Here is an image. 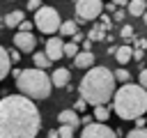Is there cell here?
<instances>
[{"label": "cell", "instance_id": "cell-1", "mask_svg": "<svg viewBox=\"0 0 147 138\" xmlns=\"http://www.w3.org/2000/svg\"><path fill=\"white\" fill-rule=\"evenodd\" d=\"M41 115L37 103L25 94L0 99V138H37Z\"/></svg>", "mask_w": 147, "mask_h": 138}, {"label": "cell", "instance_id": "cell-2", "mask_svg": "<svg viewBox=\"0 0 147 138\" xmlns=\"http://www.w3.org/2000/svg\"><path fill=\"white\" fill-rule=\"evenodd\" d=\"M115 83H117L115 71H110L108 67H92L83 76L78 92L90 106H101V103H108L110 97H115V92H117Z\"/></svg>", "mask_w": 147, "mask_h": 138}, {"label": "cell", "instance_id": "cell-3", "mask_svg": "<svg viewBox=\"0 0 147 138\" xmlns=\"http://www.w3.org/2000/svg\"><path fill=\"white\" fill-rule=\"evenodd\" d=\"M113 110L119 120H138L147 113V90L138 83H124L113 97Z\"/></svg>", "mask_w": 147, "mask_h": 138}, {"label": "cell", "instance_id": "cell-4", "mask_svg": "<svg viewBox=\"0 0 147 138\" xmlns=\"http://www.w3.org/2000/svg\"><path fill=\"white\" fill-rule=\"evenodd\" d=\"M16 76V87L21 94L30 97L32 101H44L51 97V90H53V78L46 74V69H39V67H30V69H21V71H14Z\"/></svg>", "mask_w": 147, "mask_h": 138}, {"label": "cell", "instance_id": "cell-5", "mask_svg": "<svg viewBox=\"0 0 147 138\" xmlns=\"http://www.w3.org/2000/svg\"><path fill=\"white\" fill-rule=\"evenodd\" d=\"M34 28L39 30V32H44V34H55V32H60V28H62V16H60V12L55 9V7H41V9H37L34 12Z\"/></svg>", "mask_w": 147, "mask_h": 138}, {"label": "cell", "instance_id": "cell-6", "mask_svg": "<svg viewBox=\"0 0 147 138\" xmlns=\"http://www.w3.org/2000/svg\"><path fill=\"white\" fill-rule=\"evenodd\" d=\"M76 21H94L103 14V0H76Z\"/></svg>", "mask_w": 147, "mask_h": 138}, {"label": "cell", "instance_id": "cell-7", "mask_svg": "<svg viewBox=\"0 0 147 138\" xmlns=\"http://www.w3.org/2000/svg\"><path fill=\"white\" fill-rule=\"evenodd\" d=\"M80 138H117V133L106 122H92V124H87L83 129Z\"/></svg>", "mask_w": 147, "mask_h": 138}, {"label": "cell", "instance_id": "cell-8", "mask_svg": "<svg viewBox=\"0 0 147 138\" xmlns=\"http://www.w3.org/2000/svg\"><path fill=\"white\" fill-rule=\"evenodd\" d=\"M14 46L21 51V53H34V46H37V37L32 32H23L18 30L14 34Z\"/></svg>", "mask_w": 147, "mask_h": 138}, {"label": "cell", "instance_id": "cell-9", "mask_svg": "<svg viewBox=\"0 0 147 138\" xmlns=\"http://www.w3.org/2000/svg\"><path fill=\"white\" fill-rule=\"evenodd\" d=\"M46 55L55 62V60H62L64 57V41L60 39V37H51L48 41H46Z\"/></svg>", "mask_w": 147, "mask_h": 138}, {"label": "cell", "instance_id": "cell-10", "mask_svg": "<svg viewBox=\"0 0 147 138\" xmlns=\"http://www.w3.org/2000/svg\"><path fill=\"white\" fill-rule=\"evenodd\" d=\"M57 122H60V124L76 126V129L83 124L80 117H78V110H76V108H64V110H60V113H57Z\"/></svg>", "mask_w": 147, "mask_h": 138}, {"label": "cell", "instance_id": "cell-11", "mask_svg": "<svg viewBox=\"0 0 147 138\" xmlns=\"http://www.w3.org/2000/svg\"><path fill=\"white\" fill-rule=\"evenodd\" d=\"M74 67H78V69H92L94 67V53L92 51H80L74 57Z\"/></svg>", "mask_w": 147, "mask_h": 138}, {"label": "cell", "instance_id": "cell-12", "mask_svg": "<svg viewBox=\"0 0 147 138\" xmlns=\"http://www.w3.org/2000/svg\"><path fill=\"white\" fill-rule=\"evenodd\" d=\"M51 78H53V85H55V87H67V85H69L71 74H69V69H67V67H57V69L51 74Z\"/></svg>", "mask_w": 147, "mask_h": 138}, {"label": "cell", "instance_id": "cell-13", "mask_svg": "<svg viewBox=\"0 0 147 138\" xmlns=\"http://www.w3.org/2000/svg\"><path fill=\"white\" fill-rule=\"evenodd\" d=\"M9 69H11V57H9V51L0 44V80H5L9 76Z\"/></svg>", "mask_w": 147, "mask_h": 138}, {"label": "cell", "instance_id": "cell-14", "mask_svg": "<svg viewBox=\"0 0 147 138\" xmlns=\"http://www.w3.org/2000/svg\"><path fill=\"white\" fill-rule=\"evenodd\" d=\"M5 25L7 28H18L23 21H25V14L21 12V9H14V12H9V14H5Z\"/></svg>", "mask_w": 147, "mask_h": 138}, {"label": "cell", "instance_id": "cell-15", "mask_svg": "<svg viewBox=\"0 0 147 138\" xmlns=\"http://www.w3.org/2000/svg\"><path fill=\"white\" fill-rule=\"evenodd\" d=\"M32 62H34V67H39V69H48L53 60L46 55V51H34V53H32Z\"/></svg>", "mask_w": 147, "mask_h": 138}, {"label": "cell", "instance_id": "cell-16", "mask_svg": "<svg viewBox=\"0 0 147 138\" xmlns=\"http://www.w3.org/2000/svg\"><path fill=\"white\" fill-rule=\"evenodd\" d=\"M129 14L131 16H142L147 12V0H129Z\"/></svg>", "mask_w": 147, "mask_h": 138}, {"label": "cell", "instance_id": "cell-17", "mask_svg": "<svg viewBox=\"0 0 147 138\" xmlns=\"http://www.w3.org/2000/svg\"><path fill=\"white\" fill-rule=\"evenodd\" d=\"M115 57H117V62L119 64H126L129 60H133V48L126 44V46H119L117 48V53H115Z\"/></svg>", "mask_w": 147, "mask_h": 138}, {"label": "cell", "instance_id": "cell-18", "mask_svg": "<svg viewBox=\"0 0 147 138\" xmlns=\"http://www.w3.org/2000/svg\"><path fill=\"white\" fill-rule=\"evenodd\" d=\"M60 32H62L64 37H74V34H76V32H80V30H78V23H76V21H62Z\"/></svg>", "mask_w": 147, "mask_h": 138}, {"label": "cell", "instance_id": "cell-19", "mask_svg": "<svg viewBox=\"0 0 147 138\" xmlns=\"http://www.w3.org/2000/svg\"><path fill=\"white\" fill-rule=\"evenodd\" d=\"M106 25H94L92 30H90V37L87 39H92V41H101V39H108V34H106Z\"/></svg>", "mask_w": 147, "mask_h": 138}, {"label": "cell", "instance_id": "cell-20", "mask_svg": "<svg viewBox=\"0 0 147 138\" xmlns=\"http://www.w3.org/2000/svg\"><path fill=\"white\" fill-rule=\"evenodd\" d=\"M92 113H94V120H96V122H106V120L110 117V108H108L106 103L94 106V110H92Z\"/></svg>", "mask_w": 147, "mask_h": 138}, {"label": "cell", "instance_id": "cell-21", "mask_svg": "<svg viewBox=\"0 0 147 138\" xmlns=\"http://www.w3.org/2000/svg\"><path fill=\"white\" fill-rule=\"evenodd\" d=\"M133 34H136L133 25H131V23H124V25H122V30H119V37H122V39H126V41H133Z\"/></svg>", "mask_w": 147, "mask_h": 138}, {"label": "cell", "instance_id": "cell-22", "mask_svg": "<svg viewBox=\"0 0 147 138\" xmlns=\"http://www.w3.org/2000/svg\"><path fill=\"white\" fill-rule=\"evenodd\" d=\"M78 53H80V48H78V44H76V41L64 44V57H76Z\"/></svg>", "mask_w": 147, "mask_h": 138}, {"label": "cell", "instance_id": "cell-23", "mask_svg": "<svg viewBox=\"0 0 147 138\" xmlns=\"http://www.w3.org/2000/svg\"><path fill=\"white\" fill-rule=\"evenodd\" d=\"M115 78H117V83H122V85H124V83H131V74H129L124 67H119V69L115 71Z\"/></svg>", "mask_w": 147, "mask_h": 138}, {"label": "cell", "instance_id": "cell-24", "mask_svg": "<svg viewBox=\"0 0 147 138\" xmlns=\"http://www.w3.org/2000/svg\"><path fill=\"white\" fill-rule=\"evenodd\" d=\"M60 138H74V131H76V126H69V124H60Z\"/></svg>", "mask_w": 147, "mask_h": 138}, {"label": "cell", "instance_id": "cell-25", "mask_svg": "<svg viewBox=\"0 0 147 138\" xmlns=\"http://www.w3.org/2000/svg\"><path fill=\"white\" fill-rule=\"evenodd\" d=\"M126 138H147V129L145 126H138V129H131L126 133Z\"/></svg>", "mask_w": 147, "mask_h": 138}, {"label": "cell", "instance_id": "cell-26", "mask_svg": "<svg viewBox=\"0 0 147 138\" xmlns=\"http://www.w3.org/2000/svg\"><path fill=\"white\" fill-rule=\"evenodd\" d=\"M32 28H34V21H23L18 25V30H23V32H32Z\"/></svg>", "mask_w": 147, "mask_h": 138}, {"label": "cell", "instance_id": "cell-27", "mask_svg": "<svg viewBox=\"0 0 147 138\" xmlns=\"http://www.w3.org/2000/svg\"><path fill=\"white\" fill-rule=\"evenodd\" d=\"M41 7H44V2H41V0H28V9L37 12V9H41Z\"/></svg>", "mask_w": 147, "mask_h": 138}, {"label": "cell", "instance_id": "cell-28", "mask_svg": "<svg viewBox=\"0 0 147 138\" xmlns=\"http://www.w3.org/2000/svg\"><path fill=\"white\" fill-rule=\"evenodd\" d=\"M87 106H90V103H87V101H85V99H83V97H80V99H78V101H76V103H74V108H76V110H78V113H80V110H85V108H87Z\"/></svg>", "mask_w": 147, "mask_h": 138}, {"label": "cell", "instance_id": "cell-29", "mask_svg": "<svg viewBox=\"0 0 147 138\" xmlns=\"http://www.w3.org/2000/svg\"><path fill=\"white\" fill-rule=\"evenodd\" d=\"M145 55H147V53H145V48H133V60H138V62H140Z\"/></svg>", "mask_w": 147, "mask_h": 138}, {"label": "cell", "instance_id": "cell-30", "mask_svg": "<svg viewBox=\"0 0 147 138\" xmlns=\"http://www.w3.org/2000/svg\"><path fill=\"white\" fill-rule=\"evenodd\" d=\"M138 78H140V85L147 90V69H140V74H138Z\"/></svg>", "mask_w": 147, "mask_h": 138}, {"label": "cell", "instance_id": "cell-31", "mask_svg": "<svg viewBox=\"0 0 147 138\" xmlns=\"http://www.w3.org/2000/svg\"><path fill=\"white\" fill-rule=\"evenodd\" d=\"M18 53H21V51H18L16 46H14L11 51H9V57H11V62H18V60H21V55H18Z\"/></svg>", "mask_w": 147, "mask_h": 138}, {"label": "cell", "instance_id": "cell-32", "mask_svg": "<svg viewBox=\"0 0 147 138\" xmlns=\"http://www.w3.org/2000/svg\"><path fill=\"white\" fill-rule=\"evenodd\" d=\"M124 16H126V14H124V9H117V12L113 14V18H115V21H119V23L124 21Z\"/></svg>", "mask_w": 147, "mask_h": 138}, {"label": "cell", "instance_id": "cell-33", "mask_svg": "<svg viewBox=\"0 0 147 138\" xmlns=\"http://www.w3.org/2000/svg\"><path fill=\"white\" fill-rule=\"evenodd\" d=\"M80 122H83V126L92 124V115H83V117H80Z\"/></svg>", "mask_w": 147, "mask_h": 138}, {"label": "cell", "instance_id": "cell-34", "mask_svg": "<svg viewBox=\"0 0 147 138\" xmlns=\"http://www.w3.org/2000/svg\"><path fill=\"white\" fill-rule=\"evenodd\" d=\"M136 48H147V39H138L136 41Z\"/></svg>", "mask_w": 147, "mask_h": 138}, {"label": "cell", "instance_id": "cell-35", "mask_svg": "<svg viewBox=\"0 0 147 138\" xmlns=\"http://www.w3.org/2000/svg\"><path fill=\"white\" fill-rule=\"evenodd\" d=\"M90 48H92V39H85L83 41V51H90Z\"/></svg>", "mask_w": 147, "mask_h": 138}, {"label": "cell", "instance_id": "cell-36", "mask_svg": "<svg viewBox=\"0 0 147 138\" xmlns=\"http://www.w3.org/2000/svg\"><path fill=\"white\" fill-rule=\"evenodd\" d=\"M74 41H76V44H78V41H85V39H83V32H76V34H74Z\"/></svg>", "mask_w": 147, "mask_h": 138}, {"label": "cell", "instance_id": "cell-37", "mask_svg": "<svg viewBox=\"0 0 147 138\" xmlns=\"http://www.w3.org/2000/svg\"><path fill=\"white\" fill-rule=\"evenodd\" d=\"M48 138H60V131H57V129H53V131H48Z\"/></svg>", "mask_w": 147, "mask_h": 138}, {"label": "cell", "instance_id": "cell-38", "mask_svg": "<svg viewBox=\"0 0 147 138\" xmlns=\"http://www.w3.org/2000/svg\"><path fill=\"white\" fill-rule=\"evenodd\" d=\"M117 7H124V5H129V0H113Z\"/></svg>", "mask_w": 147, "mask_h": 138}, {"label": "cell", "instance_id": "cell-39", "mask_svg": "<svg viewBox=\"0 0 147 138\" xmlns=\"http://www.w3.org/2000/svg\"><path fill=\"white\" fill-rule=\"evenodd\" d=\"M142 21H145V25H147V12H145V14H142Z\"/></svg>", "mask_w": 147, "mask_h": 138}]
</instances>
